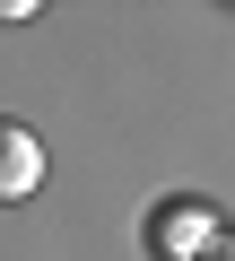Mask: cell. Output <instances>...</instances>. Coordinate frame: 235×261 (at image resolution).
<instances>
[{"instance_id": "obj_2", "label": "cell", "mask_w": 235, "mask_h": 261, "mask_svg": "<svg viewBox=\"0 0 235 261\" xmlns=\"http://www.w3.org/2000/svg\"><path fill=\"white\" fill-rule=\"evenodd\" d=\"M44 183V140L27 122H0V200H27Z\"/></svg>"}, {"instance_id": "obj_1", "label": "cell", "mask_w": 235, "mask_h": 261, "mask_svg": "<svg viewBox=\"0 0 235 261\" xmlns=\"http://www.w3.org/2000/svg\"><path fill=\"white\" fill-rule=\"evenodd\" d=\"M218 235H226V218H218L209 200H192V192H174V200L148 209V252H157V261H200Z\"/></svg>"}, {"instance_id": "obj_3", "label": "cell", "mask_w": 235, "mask_h": 261, "mask_svg": "<svg viewBox=\"0 0 235 261\" xmlns=\"http://www.w3.org/2000/svg\"><path fill=\"white\" fill-rule=\"evenodd\" d=\"M200 261H235V235H218V244H209V252H200Z\"/></svg>"}]
</instances>
